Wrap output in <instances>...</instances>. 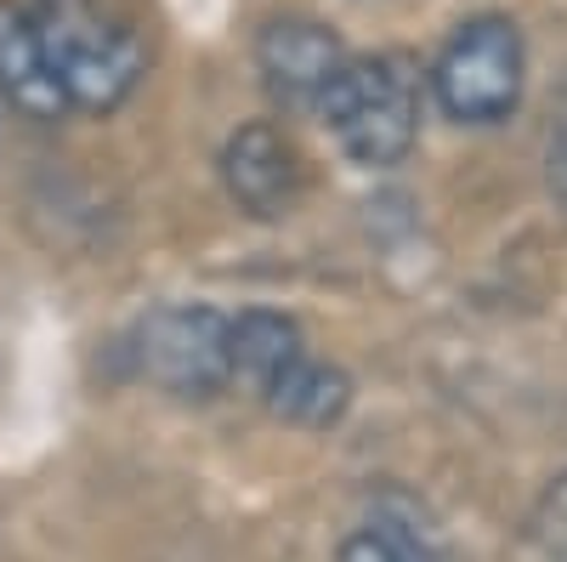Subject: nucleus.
<instances>
[{"instance_id":"1","label":"nucleus","mask_w":567,"mask_h":562,"mask_svg":"<svg viewBox=\"0 0 567 562\" xmlns=\"http://www.w3.org/2000/svg\"><path fill=\"white\" fill-rule=\"evenodd\" d=\"M34 29H40L45 63H52L69 109L114 114L136 91L142 69H148L142 40L97 0H40Z\"/></svg>"},{"instance_id":"2","label":"nucleus","mask_w":567,"mask_h":562,"mask_svg":"<svg viewBox=\"0 0 567 562\" xmlns=\"http://www.w3.org/2000/svg\"><path fill=\"white\" fill-rule=\"evenodd\" d=\"M318 114L341 136V149L381 171L398 165L414 149L420 131V74L403 52H374V58H347L341 74L329 80Z\"/></svg>"},{"instance_id":"3","label":"nucleus","mask_w":567,"mask_h":562,"mask_svg":"<svg viewBox=\"0 0 567 562\" xmlns=\"http://www.w3.org/2000/svg\"><path fill=\"white\" fill-rule=\"evenodd\" d=\"M432 91L449 120L499 125L523 98V34L505 18H471L432 63Z\"/></svg>"},{"instance_id":"4","label":"nucleus","mask_w":567,"mask_h":562,"mask_svg":"<svg viewBox=\"0 0 567 562\" xmlns=\"http://www.w3.org/2000/svg\"><path fill=\"white\" fill-rule=\"evenodd\" d=\"M136 369L159 392L216 398L233 381L227 364V318L216 307H159L136 324Z\"/></svg>"},{"instance_id":"5","label":"nucleus","mask_w":567,"mask_h":562,"mask_svg":"<svg viewBox=\"0 0 567 562\" xmlns=\"http://www.w3.org/2000/svg\"><path fill=\"white\" fill-rule=\"evenodd\" d=\"M341 63L347 45L312 18H272L256 40V69L284 109H318Z\"/></svg>"},{"instance_id":"6","label":"nucleus","mask_w":567,"mask_h":562,"mask_svg":"<svg viewBox=\"0 0 567 562\" xmlns=\"http://www.w3.org/2000/svg\"><path fill=\"white\" fill-rule=\"evenodd\" d=\"M221 182L250 216H284L301 187V165L272 125H245L221 149Z\"/></svg>"},{"instance_id":"7","label":"nucleus","mask_w":567,"mask_h":562,"mask_svg":"<svg viewBox=\"0 0 567 562\" xmlns=\"http://www.w3.org/2000/svg\"><path fill=\"white\" fill-rule=\"evenodd\" d=\"M0 91L7 103L29 120H58L69 114V98L45 63V45H40V29H34V12L0 0Z\"/></svg>"},{"instance_id":"8","label":"nucleus","mask_w":567,"mask_h":562,"mask_svg":"<svg viewBox=\"0 0 567 562\" xmlns=\"http://www.w3.org/2000/svg\"><path fill=\"white\" fill-rule=\"evenodd\" d=\"M261 403L278 415V420H296V427H329V420H341L347 403H352V387L341 369L318 364L312 352L290 358L272 381L261 387Z\"/></svg>"},{"instance_id":"9","label":"nucleus","mask_w":567,"mask_h":562,"mask_svg":"<svg viewBox=\"0 0 567 562\" xmlns=\"http://www.w3.org/2000/svg\"><path fill=\"white\" fill-rule=\"evenodd\" d=\"M307 341L296 330V318L284 313H239L227 318V364H233V381H250L256 392L272 381V375L301 358Z\"/></svg>"},{"instance_id":"10","label":"nucleus","mask_w":567,"mask_h":562,"mask_svg":"<svg viewBox=\"0 0 567 562\" xmlns=\"http://www.w3.org/2000/svg\"><path fill=\"white\" fill-rule=\"evenodd\" d=\"M341 562H449L437 551V540L425 529H409V523H392V518H374L363 529L347 534L341 545Z\"/></svg>"},{"instance_id":"11","label":"nucleus","mask_w":567,"mask_h":562,"mask_svg":"<svg viewBox=\"0 0 567 562\" xmlns=\"http://www.w3.org/2000/svg\"><path fill=\"white\" fill-rule=\"evenodd\" d=\"M534 545L550 556V562H567V472L539 494V505H534Z\"/></svg>"},{"instance_id":"12","label":"nucleus","mask_w":567,"mask_h":562,"mask_svg":"<svg viewBox=\"0 0 567 562\" xmlns=\"http://www.w3.org/2000/svg\"><path fill=\"white\" fill-rule=\"evenodd\" d=\"M550 187H556V200L567 205V85H561L556 120H550Z\"/></svg>"}]
</instances>
